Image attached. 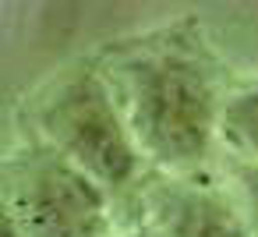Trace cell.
<instances>
[{
	"label": "cell",
	"mask_w": 258,
	"mask_h": 237,
	"mask_svg": "<svg viewBox=\"0 0 258 237\" xmlns=\"http://www.w3.org/2000/svg\"><path fill=\"white\" fill-rule=\"evenodd\" d=\"M103 78L152 170L195 177L212 159L226 92L198 32L177 25L127 43L106 61Z\"/></svg>",
	"instance_id": "1"
},
{
	"label": "cell",
	"mask_w": 258,
	"mask_h": 237,
	"mask_svg": "<svg viewBox=\"0 0 258 237\" xmlns=\"http://www.w3.org/2000/svg\"><path fill=\"white\" fill-rule=\"evenodd\" d=\"M32 124L39 142L82 166L113 202L142 188L149 163L124 124L103 71L82 68L50 82L32 106Z\"/></svg>",
	"instance_id": "2"
},
{
	"label": "cell",
	"mask_w": 258,
	"mask_h": 237,
	"mask_svg": "<svg viewBox=\"0 0 258 237\" xmlns=\"http://www.w3.org/2000/svg\"><path fill=\"white\" fill-rule=\"evenodd\" d=\"M4 219L22 237H110L113 198L36 138L4 163Z\"/></svg>",
	"instance_id": "3"
},
{
	"label": "cell",
	"mask_w": 258,
	"mask_h": 237,
	"mask_svg": "<svg viewBox=\"0 0 258 237\" xmlns=\"http://www.w3.org/2000/svg\"><path fill=\"white\" fill-rule=\"evenodd\" d=\"M149 223L163 237H251L247 216L233 195L205 177H163L142 191Z\"/></svg>",
	"instance_id": "4"
},
{
	"label": "cell",
	"mask_w": 258,
	"mask_h": 237,
	"mask_svg": "<svg viewBox=\"0 0 258 237\" xmlns=\"http://www.w3.org/2000/svg\"><path fill=\"white\" fill-rule=\"evenodd\" d=\"M219 145L237 163L258 166V78L226 92L219 113Z\"/></svg>",
	"instance_id": "5"
},
{
	"label": "cell",
	"mask_w": 258,
	"mask_h": 237,
	"mask_svg": "<svg viewBox=\"0 0 258 237\" xmlns=\"http://www.w3.org/2000/svg\"><path fill=\"white\" fill-rule=\"evenodd\" d=\"M230 181H233V195H237V202L247 216L251 237H258V166L230 159Z\"/></svg>",
	"instance_id": "6"
},
{
	"label": "cell",
	"mask_w": 258,
	"mask_h": 237,
	"mask_svg": "<svg viewBox=\"0 0 258 237\" xmlns=\"http://www.w3.org/2000/svg\"><path fill=\"white\" fill-rule=\"evenodd\" d=\"M124 237H163V233H159L152 223H145V226H135V230H131V233H124Z\"/></svg>",
	"instance_id": "7"
},
{
	"label": "cell",
	"mask_w": 258,
	"mask_h": 237,
	"mask_svg": "<svg viewBox=\"0 0 258 237\" xmlns=\"http://www.w3.org/2000/svg\"><path fill=\"white\" fill-rule=\"evenodd\" d=\"M4 237H22V233H18V230H15V226H11V223L4 219Z\"/></svg>",
	"instance_id": "8"
}]
</instances>
